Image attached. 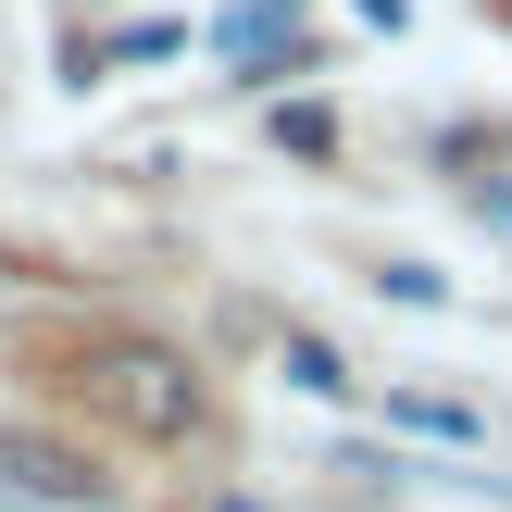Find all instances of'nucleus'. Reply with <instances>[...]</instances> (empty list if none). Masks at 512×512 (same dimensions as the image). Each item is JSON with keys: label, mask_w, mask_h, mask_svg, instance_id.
<instances>
[{"label": "nucleus", "mask_w": 512, "mask_h": 512, "mask_svg": "<svg viewBox=\"0 0 512 512\" xmlns=\"http://www.w3.org/2000/svg\"><path fill=\"white\" fill-rule=\"evenodd\" d=\"M75 400H88L100 425H125V438H150V450H175V438H200V375L175 363L163 338H100V350H75Z\"/></svg>", "instance_id": "nucleus-1"}, {"label": "nucleus", "mask_w": 512, "mask_h": 512, "mask_svg": "<svg viewBox=\"0 0 512 512\" xmlns=\"http://www.w3.org/2000/svg\"><path fill=\"white\" fill-rule=\"evenodd\" d=\"M0 488H25V500H100V475H88V463H63V450L0 438Z\"/></svg>", "instance_id": "nucleus-2"}, {"label": "nucleus", "mask_w": 512, "mask_h": 512, "mask_svg": "<svg viewBox=\"0 0 512 512\" xmlns=\"http://www.w3.org/2000/svg\"><path fill=\"white\" fill-rule=\"evenodd\" d=\"M388 413H400V425H413V438H475V413H463V400H425V388H400V400H388Z\"/></svg>", "instance_id": "nucleus-3"}, {"label": "nucleus", "mask_w": 512, "mask_h": 512, "mask_svg": "<svg viewBox=\"0 0 512 512\" xmlns=\"http://www.w3.org/2000/svg\"><path fill=\"white\" fill-rule=\"evenodd\" d=\"M275 150H300V163H325V150H338V125H325L313 100H288V113H275Z\"/></svg>", "instance_id": "nucleus-4"}]
</instances>
